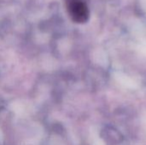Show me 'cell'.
<instances>
[{"mask_svg":"<svg viewBox=\"0 0 146 145\" xmlns=\"http://www.w3.org/2000/svg\"><path fill=\"white\" fill-rule=\"evenodd\" d=\"M68 11L76 22H84L88 17V9L84 0H66Z\"/></svg>","mask_w":146,"mask_h":145,"instance_id":"6da1fadb","label":"cell"}]
</instances>
